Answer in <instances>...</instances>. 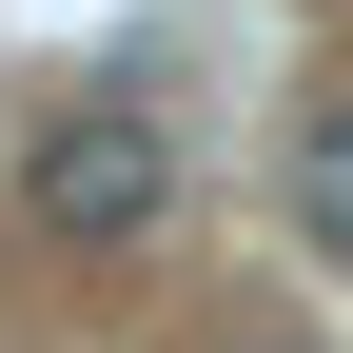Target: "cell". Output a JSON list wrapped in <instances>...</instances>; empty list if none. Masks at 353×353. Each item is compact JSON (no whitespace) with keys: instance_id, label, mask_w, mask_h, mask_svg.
<instances>
[{"instance_id":"6da1fadb","label":"cell","mask_w":353,"mask_h":353,"mask_svg":"<svg viewBox=\"0 0 353 353\" xmlns=\"http://www.w3.org/2000/svg\"><path fill=\"white\" fill-rule=\"evenodd\" d=\"M20 216H39L59 255H138L157 216H176V138H157L138 99H59L39 157H20Z\"/></svg>"},{"instance_id":"7a4b0ae2","label":"cell","mask_w":353,"mask_h":353,"mask_svg":"<svg viewBox=\"0 0 353 353\" xmlns=\"http://www.w3.org/2000/svg\"><path fill=\"white\" fill-rule=\"evenodd\" d=\"M294 236L353 275V99H314V118H294Z\"/></svg>"}]
</instances>
